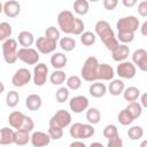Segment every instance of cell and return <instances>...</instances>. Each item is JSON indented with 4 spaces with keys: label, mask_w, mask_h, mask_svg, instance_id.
Returning a JSON list of instances; mask_svg holds the SVG:
<instances>
[{
    "label": "cell",
    "mask_w": 147,
    "mask_h": 147,
    "mask_svg": "<svg viewBox=\"0 0 147 147\" xmlns=\"http://www.w3.org/2000/svg\"><path fill=\"white\" fill-rule=\"evenodd\" d=\"M94 30H95V34L101 39V41L103 42V45L106 46V48L108 51L113 52L119 45V41L115 37V33H114L110 24L107 21H105V20L98 21L95 23Z\"/></svg>",
    "instance_id": "cell-1"
},
{
    "label": "cell",
    "mask_w": 147,
    "mask_h": 147,
    "mask_svg": "<svg viewBox=\"0 0 147 147\" xmlns=\"http://www.w3.org/2000/svg\"><path fill=\"white\" fill-rule=\"evenodd\" d=\"M98 68H99L98 59L95 56H88L80 69V75L83 79L88 83L98 80Z\"/></svg>",
    "instance_id": "cell-2"
},
{
    "label": "cell",
    "mask_w": 147,
    "mask_h": 147,
    "mask_svg": "<svg viewBox=\"0 0 147 147\" xmlns=\"http://www.w3.org/2000/svg\"><path fill=\"white\" fill-rule=\"evenodd\" d=\"M1 48H2V56L6 63L14 64L18 60L17 59V40L13 38H8L3 41Z\"/></svg>",
    "instance_id": "cell-3"
},
{
    "label": "cell",
    "mask_w": 147,
    "mask_h": 147,
    "mask_svg": "<svg viewBox=\"0 0 147 147\" xmlns=\"http://www.w3.org/2000/svg\"><path fill=\"white\" fill-rule=\"evenodd\" d=\"M75 16L70 10H62L57 15V24L62 32L67 34H71L72 26L75 23Z\"/></svg>",
    "instance_id": "cell-4"
},
{
    "label": "cell",
    "mask_w": 147,
    "mask_h": 147,
    "mask_svg": "<svg viewBox=\"0 0 147 147\" xmlns=\"http://www.w3.org/2000/svg\"><path fill=\"white\" fill-rule=\"evenodd\" d=\"M139 20L133 16V15H129V16H124L118 18V21L116 22V28L117 31H131V32H136L139 29Z\"/></svg>",
    "instance_id": "cell-5"
},
{
    "label": "cell",
    "mask_w": 147,
    "mask_h": 147,
    "mask_svg": "<svg viewBox=\"0 0 147 147\" xmlns=\"http://www.w3.org/2000/svg\"><path fill=\"white\" fill-rule=\"evenodd\" d=\"M17 59L26 64H37L39 61V52L32 47H22L17 49Z\"/></svg>",
    "instance_id": "cell-6"
},
{
    "label": "cell",
    "mask_w": 147,
    "mask_h": 147,
    "mask_svg": "<svg viewBox=\"0 0 147 147\" xmlns=\"http://www.w3.org/2000/svg\"><path fill=\"white\" fill-rule=\"evenodd\" d=\"M71 123V115L69 111L64 110V109H60L57 110L49 119V125L53 126H59V127H67L69 126Z\"/></svg>",
    "instance_id": "cell-7"
},
{
    "label": "cell",
    "mask_w": 147,
    "mask_h": 147,
    "mask_svg": "<svg viewBox=\"0 0 147 147\" xmlns=\"http://www.w3.org/2000/svg\"><path fill=\"white\" fill-rule=\"evenodd\" d=\"M137 67L132 63V61H122L118 62L116 68V74L124 79H132L136 76Z\"/></svg>",
    "instance_id": "cell-8"
},
{
    "label": "cell",
    "mask_w": 147,
    "mask_h": 147,
    "mask_svg": "<svg viewBox=\"0 0 147 147\" xmlns=\"http://www.w3.org/2000/svg\"><path fill=\"white\" fill-rule=\"evenodd\" d=\"M47 78H48V67L45 63H37L32 74V79L34 85L36 86L45 85Z\"/></svg>",
    "instance_id": "cell-9"
},
{
    "label": "cell",
    "mask_w": 147,
    "mask_h": 147,
    "mask_svg": "<svg viewBox=\"0 0 147 147\" xmlns=\"http://www.w3.org/2000/svg\"><path fill=\"white\" fill-rule=\"evenodd\" d=\"M31 79H32V74L26 68H20L11 77V84L15 87H23L26 84H29Z\"/></svg>",
    "instance_id": "cell-10"
},
{
    "label": "cell",
    "mask_w": 147,
    "mask_h": 147,
    "mask_svg": "<svg viewBox=\"0 0 147 147\" xmlns=\"http://www.w3.org/2000/svg\"><path fill=\"white\" fill-rule=\"evenodd\" d=\"M57 41L51 40L47 37H39L36 40V46H37V51L41 54H51L53 53L56 47H57Z\"/></svg>",
    "instance_id": "cell-11"
},
{
    "label": "cell",
    "mask_w": 147,
    "mask_h": 147,
    "mask_svg": "<svg viewBox=\"0 0 147 147\" xmlns=\"http://www.w3.org/2000/svg\"><path fill=\"white\" fill-rule=\"evenodd\" d=\"M69 108L74 113L80 114V113H83L84 110H86L88 108V99L85 95H76V96L70 99Z\"/></svg>",
    "instance_id": "cell-12"
},
{
    "label": "cell",
    "mask_w": 147,
    "mask_h": 147,
    "mask_svg": "<svg viewBox=\"0 0 147 147\" xmlns=\"http://www.w3.org/2000/svg\"><path fill=\"white\" fill-rule=\"evenodd\" d=\"M132 63L138 67L141 71L147 70V51L144 48H138L132 54Z\"/></svg>",
    "instance_id": "cell-13"
},
{
    "label": "cell",
    "mask_w": 147,
    "mask_h": 147,
    "mask_svg": "<svg viewBox=\"0 0 147 147\" xmlns=\"http://www.w3.org/2000/svg\"><path fill=\"white\" fill-rule=\"evenodd\" d=\"M30 142L33 147H42L47 146L51 142V137L48 133L42 131H34L30 136Z\"/></svg>",
    "instance_id": "cell-14"
},
{
    "label": "cell",
    "mask_w": 147,
    "mask_h": 147,
    "mask_svg": "<svg viewBox=\"0 0 147 147\" xmlns=\"http://www.w3.org/2000/svg\"><path fill=\"white\" fill-rule=\"evenodd\" d=\"M3 13L7 17L14 18L17 17L21 13V5L16 0H8L3 3Z\"/></svg>",
    "instance_id": "cell-15"
},
{
    "label": "cell",
    "mask_w": 147,
    "mask_h": 147,
    "mask_svg": "<svg viewBox=\"0 0 147 147\" xmlns=\"http://www.w3.org/2000/svg\"><path fill=\"white\" fill-rule=\"evenodd\" d=\"M130 55V48L126 44H119L113 52H111V56L113 60L116 62H122L125 61Z\"/></svg>",
    "instance_id": "cell-16"
},
{
    "label": "cell",
    "mask_w": 147,
    "mask_h": 147,
    "mask_svg": "<svg viewBox=\"0 0 147 147\" xmlns=\"http://www.w3.org/2000/svg\"><path fill=\"white\" fill-rule=\"evenodd\" d=\"M114 68L108 63H99L98 68V79L99 80H111L114 78Z\"/></svg>",
    "instance_id": "cell-17"
},
{
    "label": "cell",
    "mask_w": 147,
    "mask_h": 147,
    "mask_svg": "<svg viewBox=\"0 0 147 147\" xmlns=\"http://www.w3.org/2000/svg\"><path fill=\"white\" fill-rule=\"evenodd\" d=\"M68 62V57L65 54L61 53V52H55L52 56H51V64L54 69H62L67 65Z\"/></svg>",
    "instance_id": "cell-18"
},
{
    "label": "cell",
    "mask_w": 147,
    "mask_h": 147,
    "mask_svg": "<svg viewBox=\"0 0 147 147\" xmlns=\"http://www.w3.org/2000/svg\"><path fill=\"white\" fill-rule=\"evenodd\" d=\"M41 105H42V100H41L40 95H38V94H30L25 99V106L31 111L39 110Z\"/></svg>",
    "instance_id": "cell-19"
},
{
    "label": "cell",
    "mask_w": 147,
    "mask_h": 147,
    "mask_svg": "<svg viewBox=\"0 0 147 147\" xmlns=\"http://www.w3.org/2000/svg\"><path fill=\"white\" fill-rule=\"evenodd\" d=\"M124 88H125L124 82L122 79H114V78L111 79V82L109 83V85L107 87L108 92L111 95H114V96H117V95L122 94L123 91H124Z\"/></svg>",
    "instance_id": "cell-20"
},
{
    "label": "cell",
    "mask_w": 147,
    "mask_h": 147,
    "mask_svg": "<svg viewBox=\"0 0 147 147\" xmlns=\"http://www.w3.org/2000/svg\"><path fill=\"white\" fill-rule=\"evenodd\" d=\"M15 131L7 126L0 129V145H11L14 144Z\"/></svg>",
    "instance_id": "cell-21"
},
{
    "label": "cell",
    "mask_w": 147,
    "mask_h": 147,
    "mask_svg": "<svg viewBox=\"0 0 147 147\" xmlns=\"http://www.w3.org/2000/svg\"><path fill=\"white\" fill-rule=\"evenodd\" d=\"M24 114L22 111H18V110H15V111H11L8 116V123L9 125L13 127V129H16L18 130L20 126L22 125V122L24 119Z\"/></svg>",
    "instance_id": "cell-22"
},
{
    "label": "cell",
    "mask_w": 147,
    "mask_h": 147,
    "mask_svg": "<svg viewBox=\"0 0 147 147\" xmlns=\"http://www.w3.org/2000/svg\"><path fill=\"white\" fill-rule=\"evenodd\" d=\"M88 92L93 98H102L107 93V86L103 83H94V82H92V84L90 85Z\"/></svg>",
    "instance_id": "cell-23"
},
{
    "label": "cell",
    "mask_w": 147,
    "mask_h": 147,
    "mask_svg": "<svg viewBox=\"0 0 147 147\" xmlns=\"http://www.w3.org/2000/svg\"><path fill=\"white\" fill-rule=\"evenodd\" d=\"M122 94H123V98L125 101L132 102V101H137L140 98V90L136 86H129V87L124 88Z\"/></svg>",
    "instance_id": "cell-24"
},
{
    "label": "cell",
    "mask_w": 147,
    "mask_h": 147,
    "mask_svg": "<svg viewBox=\"0 0 147 147\" xmlns=\"http://www.w3.org/2000/svg\"><path fill=\"white\" fill-rule=\"evenodd\" d=\"M17 41L22 47H31L34 42V37L30 31H22L18 33Z\"/></svg>",
    "instance_id": "cell-25"
},
{
    "label": "cell",
    "mask_w": 147,
    "mask_h": 147,
    "mask_svg": "<svg viewBox=\"0 0 147 147\" xmlns=\"http://www.w3.org/2000/svg\"><path fill=\"white\" fill-rule=\"evenodd\" d=\"M125 109H126V111L132 116L133 119H137V118H139V117L141 116L144 108L141 107V105H140L139 102L132 101V102H129V105L125 107Z\"/></svg>",
    "instance_id": "cell-26"
},
{
    "label": "cell",
    "mask_w": 147,
    "mask_h": 147,
    "mask_svg": "<svg viewBox=\"0 0 147 147\" xmlns=\"http://www.w3.org/2000/svg\"><path fill=\"white\" fill-rule=\"evenodd\" d=\"M30 141V132L16 130L14 136V144L17 146H25Z\"/></svg>",
    "instance_id": "cell-27"
},
{
    "label": "cell",
    "mask_w": 147,
    "mask_h": 147,
    "mask_svg": "<svg viewBox=\"0 0 147 147\" xmlns=\"http://www.w3.org/2000/svg\"><path fill=\"white\" fill-rule=\"evenodd\" d=\"M67 79V75L62 69H55L51 76H49V80L53 85H62Z\"/></svg>",
    "instance_id": "cell-28"
},
{
    "label": "cell",
    "mask_w": 147,
    "mask_h": 147,
    "mask_svg": "<svg viewBox=\"0 0 147 147\" xmlns=\"http://www.w3.org/2000/svg\"><path fill=\"white\" fill-rule=\"evenodd\" d=\"M90 10V2L87 0H75L74 11L78 15H86Z\"/></svg>",
    "instance_id": "cell-29"
},
{
    "label": "cell",
    "mask_w": 147,
    "mask_h": 147,
    "mask_svg": "<svg viewBox=\"0 0 147 147\" xmlns=\"http://www.w3.org/2000/svg\"><path fill=\"white\" fill-rule=\"evenodd\" d=\"M87 122L92 125L94 124H98L101 119V114H100V110L98 108H88L86 110V115H85Z\"/></svg>",
    "instance_id": "cell-30"
},
{
    "label": "cell",
    "mask_w": 147,
    "mask_h": 147,
    "mask_svg": "<svg viewBox=\"0 0 147 147\" xmlns=\"http://www.w3.org/2000/svg\"><path fill=\"white\" fill-rule=\"evenodd\" d=\"M60 47L64 52H71L76 48V40L71 37H63L60 38Z\"/></svg>",
    "instance_id": "cell-31"
},
{
    "label": "cell",
    "mask_w": 147,
    "mask_h": 147,
    "mask_svg": "<svg viewBox=\"0 0 147 147\" xmlns=\"http://www.w3.org/2000/svg\"><path fill=\"white\" fill-rule=\"evenodd\" d=\"M13 33V28L8 22L0 23V41H5L6 39L10 38Z\"/></svg>",
    "instance_id": "cell-32"
},
{
    "label": "cell",
    "mask_w": 147,
    "mask_h": 147,
    "mask_svg": "<svg viewBox=\"0 0 147 147\" xmlns=\"http://www.w3.org/2000/svg\"><path fill=\"white\" fill-rule=\"evenodd\" d=\"M144 136V129L140 125H133L127 131V137L131 140H140Z\"/></svg>",
    "instance_id": "cell-33"
},
{
    "label": "cell",
    "mask_w": 147,
    "mask_h": 147,
    "mask_svg": "<svg viewBox=\"0 0 147 147\" xmlns=\"http://www.w3.org/2000/svg\"><path fill=\"white\" fill-rule=\"evenodd\" d=\"M80 36V42L84 45V46H92L95 40H96V36L95 33L91 32V31H84Z\"/></svg>",
    "instance_id": "cell-34"
},
{
    "label": "cell",
    "mask_w": 147,
    "mask_h": 147,
    "mask_svg": "<svg viewBox=\"0 0 147 147\" xmlns=\"http://www.w3.org/2000/svg\"><path fill=\"white\" fill-rule=\"evenodd\" d=\"M20 102V94L16 91H9L6 95V105L9 108H15Z\"/></svg>",
    "instance_id": "cell-35"
},
{
    "label": "cell",
    "mask_w": 147,
    "mask_h": 147,
    "mask_svg": "<svg viewBox=\"0 0 147 147\" xmlns=\"http://www.w3.org/2000/svg\"><path fill=\"white\" fill-rule=\"evenodd\" d=\"M65 84H67V87L69 90L76 91V90L80 88V86H82V79H80L79 76L72 75V76H70V77H68L65 79Z\"/></svg>",
    "instance_id": "cell-36"
},
{
    "label": "cell",
    "mask_w": 147,
    "mask_h": 147,
    "mask_svg": "<svg viewBox=\"0 0 147 147\" xmlns=\"http://www.w3.org/2000/svg\"><path fill=\"white\" fill-rule=\"evenodd\" d=\"M134 39V32L131 31H118L117 33V40L122 44H130Z\"/></svg>",
    "instance_id": "cell-37"
},
{
    "label": "cell",
    "mask_w": 147,
    "mask_h": 147,
    "mask_svg": "<svg viewBox=\"0 0 147 147\" xmlns=\"http://www.w3.org/2000/svg\"><path fill=\"white\" fill-rule=\"evenodd\" d=\"M117 121L119 122V124H122V125H130V124H132V122L134 121L133 118H132V116L126 111V109L124 108L123 110H121L119 113H118V115H117Z\"/></svg>",
    "instance_id": "cell-38"
},
{
    "label": "cell",
    "mask_w": 147,
    "mask_h": 147,
    "mask_svg": "<svg viewBox=\"0 0 147 147\" xmlns=\"http://www.w3.org/2000/svg\"><path fill=\"white\" fill-rule=\"evenodd\" d=\"M69 88L65 86H62V87H60L56 92H55V99H56V101L59 102V103H63V102H65L68 99H69Z\"/></svg>",
    "instance_id": "cell-39"
},
{
    "label": "cell",
    "mask_w": 147,
    "mask_h": 147,
    "mask_svg": "<svg viewBox=\"0 0 147 147\" xmlns=\"http://www.w3.org/2000/svg\"><path fill=\"white\" fill-rule=\"evenodd\" d=\"M95 133L94 126L92 124H83L82 125V132H80V139H88L91 137H93Z\"/></svg>",
    "instance_id": "cell-40"
},
{
    "label": "cell",
    "mask_w": 147,
    "mask_h": 147,
    "mask_svg": "<svg viewBox=\"0 0 147 147\" xmlns=\"http://www.w3.org/2000/svg\"><path fill=\"white\" fill-rule=\"evenodd\" d=\"M45 37H47V38L51 39V40L57 41V40H60V38H61V36H60V30H59L57 28L51 25V26H48V28L46 29V31H45Z\"/></svg>",
    "instance_id": "cell-41"
},
{
    "label": "cell",
    "mask_w": 147,
    "mask_h": 147,
    "mask_svg": "<svg viewBox=\"0 0 147 147\" xmlns=\"http://www.w3.org/2000/svg\"><path fill=\"white\" fill-rule=\"evenodd\" d=\"M34 129V122L33 119L30 117V116H24V119L22 122V125L20 126L18 130H22V131H25V132H32Z\"/></svg>",
    "instance_id": "cell-42"
},
{
    "label": "cell",
    "mask_w": 147,
    "mask_h": 147,
    "mask_svg": "<svg viewBox=\"0 0 147 147\" xmlns=\"http://www.w3.org/2000/svg\"><path fill=\"white\" fill-rule=\"evenodd\" d=\"M47 133L49 134L51 139H53V140H59V139H61L62 136H63V129H62V127H59V126L49 125Z\"/></svg>",
    "instance_id": "cell-43"
},
{
    "label": "cell",
    "mask_w": 147,
    "mask_h": 147,
    "mask_svg": "<svg viewBox=\"0 0 147 147\" xmlns=\"http://www.w3.org/2000/svg\"><path fill=\"white\" fill-rule=\"evenodd\" d=\"M102 134L106 139H109V138H113L115 136H118V130H117V126L114 125V124H108L105 126L103 131H102Z\"/></svg>",
    "instance_id": "cell-44"
},
{
    "label": "cell",
    "mask_w": 147,
    "mask_h": 147,
    "mask_svg": "<svg viewBox=\"0 0 147 147\" xmlns=\"http://www.w3.org/2000/svg\"><path fill=\"white\" fill-rule=\"evenodd\" d=\"M85 30V24L84 22L80 20V18H75V23H74V26H72V31H71V34H75V36H79L84 32Z\"/></svg>",
    "instance_id": "cell-45"
},
{
    "label": "cell",
    "mask_w": 147,
    "mask_h": 147,
    "mask_svg": "<svg viewBox=\"0 0 147 147\" xmlns=\"http://www.w3.org/2000/svg\"><path fill=\"white\" fill-rule=\"evenodd\" d=\"M82 125L83 123H74L69 129V134L74 139H80V132H82Z\"/></svg>",
    "instance_id": "cell-46"
},
{
    "label": "cell",
    "mask_w": 147,
    "mask_h": 147,
    "mask_svg": "<svg viewBox=\"0 0 147 147\" xmlns=\"http://www.w3.org/2000/svg\"><path fill=\"white\" fill-rule=\"evenodd\" d=\"M107 146H108V147H122V146H123V141H122V139L119 138V134H118V136H115V137H113V138H109Z\"/></svg>",
    "instance_id": "cell-47"
},
{
    "label": "cell",
    "mask_w": 147,
    "mask_h": 147,
    "mask_svg": "<svg viewBox=\"0 0 147 147\" xmlns=\"http://www.w3.org/2000/svg\"><path fill=\"white\" fill-rule=\"evenodd\" d=\"M102 3H103L105 9H107V10H114L117 7V5H118V0H103Z\"/></svg>",
    "instance_id": "cell-48"
},
{
    "label": "cell",
    "mask_w": 147,
    "mask_h": 147,
    "mask_svg": "<svg viewBox=\"0 0 147 147\" xmlns=\"http://www.w3.org/2000/svg\"><path fill=\"white\" fill-rule=\"evenodd\" d=\"M138 14H139L141 17H146V16H147V0L141 1V2L138 5Z\"/></svg>",
    "instance_id": "cell-49"
},
{
    "label": "cell",
    "mask_w": 147,
    "mask_h": 147,
    "mask_svg": "<svg viewBox=\"0 0 147 147\" xmlns=\"http://www.w3.org/2000/svg\"><path fill=\"white\" fill-rule=\"evenodd\" d=\"M137 2H138V0H122L123 6L126 7V8H132V7H134V6L137 5Z\"/></svg>",
    "instance_id": "cell-50"
},
{
    "label": "cell",
    "mask_w": 147,
    "mask_h": 147,
    "mask_svg": "<svg viewBox=\"0 0 147 147\" xmlns=\"http://www.w3.org/2000/svg\"><path fill=\"white\" fill-rule=\"evenodd\" d=\"M76 146H79V147H86V144L83 142V141H79V140L72 141V142L70 144V147H76Z\"/></svg>",
    "instance_id": "cell-51"
},
{
    "label": "cell",
    "mask_w": 147,
    "mask_h": 147,
    "mask_svg": "<svg viewBox=\"0 0 147 147\" xmlns=\"http://www.w3.org/2000/svg\"><path fill=\"white\" fill-rule=\"evenodd\" d=\"M141 107L142 108H146L147 107V94L146 93H144L142 95H141Z\"/></svg>",
    "instance_id": "cell-52"
},
{
    "label": "cell",
    "mask_w": 147,
    "mask_h": 147,
    "mask_svg": "<svg viewBox=\"0 0 147 147\" xmlns=\"http://www.w3.org/2000/svg\"><path fill=\"white\" fill-rule=\"evenodd\" d=\"M140 31H141V34L142 36H147V22H144L141 28H140Z\"/></svg>",
    "instance_id": "cell-53"
},
{
    "label": "cell",
    "mask_w": 147,
    "mask_h": 147,
    "mask_svg": "<svg viewBox=\"0 0 147 147\" xmlns=\"http://www.w3.org/2000/svg\"><path fill=\"white\" fill-rule=\"evenodd\" d=\"M5 92V85H3V83L0 80V94H2Z\"/></svg>",
    "instance_id": "cell-54"
},
{
    "label": "cell",
    "mask_w": 147,
    "mask_h": 147,
    "mask_svg": "<svg viewBox=\"0 0 147 147\" xmlns=\"http://www.w3.org/2000/svg\"><path fill=\"white\" fill-rule=\"evenodd\" d=\"M91 146H100V147H102V144L101 142H92Z\"/></svg>",
    "instance_id": "cell-55"
},
{
    "label": "cell",
    "mask_w": 147,
    "mask_h": 147,
    "mask_svg": "<svg viewBox=\"0 0 147 147\" xmlns=\"http://www.w3.org/2000/svg\"><path fill=\"white\" fill-rule=\"evenodd\" d=\"M2 11H3V5H2L1 2H0V14H1Z\"/></svg>",
    "instance_id": "cell-56"
},
{
    "label": "cell",
    "mask_w": 147,
    "mask_h": 147,
    "mask_svg": "<svg viewBox=\"0 0 147 147\" xmlns=\"http://www.w3.org/2000/svg\"><path fill=\"white\" fill-rule=\"evenodd\" d=\"M88 2H98V1H100V0H87Z\"/></svg>",
    "instance_id": "cell-57"
}]
</instances>
